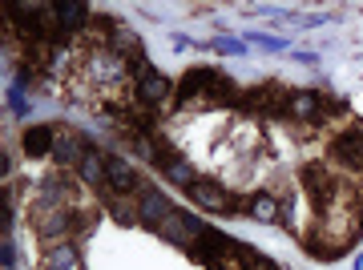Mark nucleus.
Here are the masks:
<instances>
[{
	"mask_svg": "<svg viewBox=\"0 0 363 270\" xmlns=\"http://www.w3.org/2000/svg\"><path fill=\"white\" fill-rule=\"evenodd\" d=\"M323 109H327V101L319 97V93H311V89H303V93H291V109H286V117H295V121H323Z\"/></svg>",
	"mask_w": 363,
	"mask_h": 270,
	"instance_id": "obj_7",
	"label": "nucleus"
},
{
	"mask_svg": "<svg viewBox=\"0 0 363 270\" xmlns=\"http://www.w3.org/2000/svg\"><path fill=\"white\" fill-rule=\"evenodd\" d=\"M214 52H226V57H242L247 52V40H238V37H218L214 45H210Z\"/></svg>",
	"mask_w": 363,
	"mask_h": 270,
	"instance_id": "obj_16",
	"label": "nucleus"
},
{
	"mask_svg": "<svg viewBox=\"0 0 363 270\" xmlns=\"http://www.w3.org/2000/svg\"><path fill=\"white\" fill-rule=\"evenodd\" d=\"M81 178L89 181V186L105 181V157L97 154V150H89V154H85V162H81Z\"/></svg>",
	"mask_w": 363,
	"mask_h": 270,
	"instance_id": "obj_14",
	"label": "nucleus"
},
{
	"mask_svg": "<svg viewBox=\"0 0 363 270\" xmlns=\"http://www.w3.org/2000/svg\"><path fill=\"white\" fill-rule=\"evenodd\" d=\"M247 214H250L255 222H267V226H271V222H279V218H283V206L274 202L271 193H255V198L247 202Z\"/></svg>",
	"mask_w": 363,
	"mask_h": 270,
	"instance_id": "obj_13",
	"label": "nucleus"
},
{
	"mask_svg": "<svg viewBox=\"0 0 363 270\" xmlns=\"http://www.w3.org/2000/svg\"><path fill=\"white\" fill-rule=\"evenodd\" d=\"M169 77L162 73V69H154V64H138V101L142 105H162L169 97Z\"/></svg>",
	"mask_w": 363,
	"mask_h": 270,
	"instance_id": "obj_2",
	"label": "nucleus"
},
{
	"mask_svg": "<svg viewBox=\"0 0 363 270\" xmlns=\"http://www.w3.org/2000/svg\"><path fill=\"white\" fill-rule=\"evenodd\" d=\"M190 198H194L198 206H206V210H214V214H238V202H234L230 193L222 190V186H214V181H194V186H190Z\"/></svg>",
	"mask_w": 363,
	"mask_h": 270,
	"instance_id": "obj_5",
	"label": "nucleus"
},
{
	"mask_svg": "<svg viewBox=\"0 0 363 270\" xmlns=\"http://www.w3.org/2000/svg\"><path fill=\"white\" fill-rule=\"evenodd\" d=\"M73 210H61V206H40L37 210V234L40 238H61V234H69V226H73Z\"/></svg>",
	"mask_w": 363,
	"mask_h": 270,
	"instance_id": "obj_6",
	"label": "nucleus"
},
{
	"mask_svg": "<svg viewBox=\"0 0 363 270\" xmlns=\"http://www.w3.org/2000/svg\"><path fill=\"white\" fill-rule=\"evenodd\" d=\"M85 154H89V145L81 142L77 133H57V145H52V157L61 162L65 169H81V162H85Z\"/></svg>",
	"mask_w": 363,
	"mask_h": 270,
	"instance_id": "obj_8",
	"label": "nucleus"
},
{
	"mask_svg": "<svg viewBox=\"0 0 363 270\" xmlns=\"http://www.w3.org/2000/svg\"><path fill=\"white\" fill-rule=\"evenodd\" d=\"M25 154L28 157H40V154H49L52 145H57V129L52 125H28L25 129Z\"/></svg>",
	"mask_w": 363,
	"mask_h": 270,
	"instance_id": "obj_11",
	"label": "nucleus"
},
{
	"mask_svg": "<svg viewBox=\"0 0 363 270\" xmlns=\"http://www.w3.org/2000/svg\"><path fill=\"white\" fill-rule=\"evenodd\" d=\"M45 270H81V250L73 242H52L45 250Z\"/></svg>",
	"mask_w": 363,
	"mask_h": 270,
	"instance_id": "obj_10",
	"label": "nucleus"
},
{
	"mask_svg": "<svg viewBox=\"0 0 363 270\" xmlns=\"http://www.w3.org/2000/svg\"><path fill=\"white\" fill-rule=\"evenodd\" d=\"M52 13H57V21H61V28H65V33L85 28V21H89V9H85L81 0H57V4H52Z\"/></svg>",
	"mask_w": 363,
	"mask_h": 270,
	"instance_id": "obj_12",
	"label": "nucleus"
},
{
	"mask_svg": "<svg viewBox=\"0 0 363 270\" xmlns=\"http://www.w3.org/2000/svg\"><path fill=\"white\" fill-rule=\"evenodd\" d=\"M105 181L113 186L117 193H133V190H142V178L133 174L130 166H125V157H105Z\"/></svg>",
	"mask_w": 363,
	"mask_h": 270,
	"instance_id": "obj_9",
	"label": "nucleus"
},
{
	"mask_svg": "<svg viewBox=\"0 0 363 270\" xmlns=\"http://www.w3.org/2000/svg\"><path fill=\"white\" fill-rule=\"evenodd\" d=\"M303 190H307V198H311L315 210H331L339 198H343V186H339L323 166H315V162L303 169Z\"/></svg>",
	"mask_w": 363,
	"mask_h": 270,
	"instance_id": "obj_1",
	"label": "nucleus"
},
{
	"mask_svg": "<svg viewBox=\"0 0 363 270\" xmlns=\"http://www.w3.org/2000/svg\"><path fill=\"white\" fill-rule=\"evenodd\" d=\"M331 157H335L339 166L363 174V129H347V133H339L335 142H331Z\"/></svg>",
	"mask_w": 363,
	"mask_h": 270,
	"instance_id": "obj_4",
	"label": "nucleus"
},
{
	"mask_svg": "<svg viewBox=\"0 0 363 270\" xmlns=\"http://www.w3.org/2000/svg\"><path fill=\"white\" fill-rule=\"evenodd\" d=\"M0 262H4V270H13V262H16V246L4 238V246H0Z\"/></svg>",
	"mask_w": 363,
	"mask_h": 270,
	"instance_id": "obj_18",
	"label": "nucleus"
},
{
	"mask_svg": "<svg viewBox=\"0 0 363 270\" xmlns=\"http://www.w3.org/2000/svg\"><path fill=\"white\" fill-rule=\"evenodd\" d=\"M250 45L255 49H267V52H283L286 49V40H279V37H271V33H250Z\"/></svg>",
	"mask_w": 363,
	"mask_h": 270,
	"instance_id": "obj_17",
	"label": "nucleus"
},
{
	"mask_svg": "<svg viewBox=\"0 0 363 270\" xmlns=\"http://www.w3.org/2000/svg\"><path fill=\"white\" fill-rule=\"evenodd\" d=\"M162 174H166L169 181H178V186H186V190H190V186H194V169H190V162H182V157H174V162H169L166 169H162Z\"/></svg>",
	"mask_w": 363,
	"mask_h": 270,
	"instance_id": "obj_15",
	"label": "nucleus"
},
{
	"mask_svg": "<svg viewBox=\"0 0 363 270\" xmlns=\"http://www.w3.org/2000/svg\"><path fill=\"white\" fill-rule=\"evenodd\" d=\"M247 270H279V266H274V262H267L262 254H255V258H250V266H247Z\"/></svg>",
	"mask_w": 363,
	"mask_h": 270,
	"instance_id": "obj_20",
	"label": "nucleus"
},
{
	"mask_svg": "<svg viewBox=\"0 0 363 270\" xmlns=\"http://www.w3.org/2000/svg\"><path fill=\"white\" fill-rule=\"evenodd\" d=\"M169 214H174V206H169L166 193L154 190V186H145L142 198H138V222H142V226H150V230H157Z\"/></svg>",
	"mask_w": 363,
	"mask_h": 270,
	"instance_id": "obj_3",
	"label": "nucleus"
},
{
	"mask_svg": "<svg viewBox=\"0 0 363 270\" xmlns=\"http://www.w3.org/2000/svg\"><path fill=\"white\" fill-rule=\"evenodd\" d=\"M9 105H13L16 113H28V101H25V93H21V89H13V93H9Z\"/></svg>",
	"mask_w": 363,
	"mask_h": 270,
	"instance_id": "obj_19",
	"label": "nucleus"
}]
</instances>
